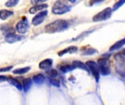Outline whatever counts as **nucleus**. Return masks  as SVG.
<instances>
[{
    "label": "nucleus",
    "mask_w": 125,
    "mask_h": 105,
    "mask_svg": "<svg viewBox=\"0 0 125 105\" xmlns=\"http://www.w3.org/2000/svg\"><path fill=\"white\" fill-rule=\"evenodd\" d=\"M68 28V23L64 20H57L49 23L45 26V31L48 33H56L66 30Z\"/></svg>",
    "instance_id": "obj_1"
},
{
    "label": "nucleus",
    "mask_w": 125,
    "mask_h": 105,
    "mask_svg": "<svg viewBox=\"0 0 125 105\" xmlns=\"http://www.w3.org/2000/svg\"><path fill=\"white\" fill-rule=\"evenodd\" d=\"M116 71L122 77H125V53H121L115 56Z\"/></svg>",
    "instance_id": "obj_2"
},
{
    "label": "nucleus",
    "mask_w": 125,
    "mask_h": 105,
    "mask_svg": "<svg viewBox=\"0 0 125 105\" xmlns=\"http://www.w3.org/2000/svg\"><path fill=\"white\" fill-rule=\"evenodd\" d=\"M71 8L70 6L64 4L62 1L58 0L56 2H55L52 8V12L56 15H62L69 12Z\"/></svg>",
    "instance_id": "obj_3"
},
{
    "label": "nucleus",
    "mask_w": 125,
    "mask_h": 105,
    "mask_svg": "<svg viewBox=\"0 0 125 105\" xmlns=\"http://www.w3.org/2000/svg\"><path fill=\"white\" fill-rule=\"evenodd\" d=\"M97 65L99 69L100 70L101 73L106 76L111 73V68H110V62L108 58H99L97 61Z\"/></svg>",
    "instance_id": "obj_4"
},
{
    "label": "nucleus",
    "mask_w": 125,
    "mask_h": 105,
    "mask_svg": "<svg viewBox=\"0 0 125 105\" xmlns=\"http://www.w3.org/2000/svg\"><path fill=\"white\" fill-rule=\"evenodd\" d=\"M111 14H112L111 8L107 7L105 10H103V11L97 13L96 15H94V18H93V20L94 22H99V21H103V20H108V19H109L111 18Z\"/></svg>",
    "instance_id": "obj_5"
},
{
    "label": "nucleus",
    "mask_w": 125,
    "mask_h": 105,
    "mask_svg": "<svg viewBox=\"0 0 125 105\" xmlns=\"http://www.w3.org/2000/svg\"><path fill=\"white\" fill-rule=\"evenodd\" d=\"M86 65L89 68L90 72H92V75L94 77L96 81L98 82L100 79V69H99L98 65L94 61H87L86 63Z\"/></svg>",
    "instance_id": "obj_6"
},
{
    "label": "nucleus",
    "mask_w": 125,
    "mask_h": 105,
    "mask_svg": "<svg viewBox=\"0 0 125 105\" xmlns=\"http://www.w3.org/2000/svg\"><path fill=\"white\" fill-rule=\"evenodd\" d=\"M29 27V25L28 20L25 17H23V18L16 24V30L20 34H25L28 31Z\"/></svg>",
    "instance_id": "obj_7"
},
{
    "label": "nucleus",
    "mask_w": 125,
    "mask_h": 105,
    "mask_svg": "<svg viewBox=\"0 0 125 105\" xmlns=\"http://www.w3.org/2000/svg\"><path fill=\"white\" fill-rule=\"evenodd\" d=\"M48 15L47 10H43L42 12H40L37 15H36L33 19H32V23L34 26H38L40 23H42L45 18V16Z\"/></svg>",
    "instance_id": "obj_8"
},
{
    "label": "nucleus",
    "mask_w": 125,
    "mask_h": 105,
    "mask_svg": "<svg viewBox=\"0 0 125 105\" xmlns=\"http://www.w3.org/2000/svg\"><path fill=\"white\" fill-rule=\"evenodd\" d=\"M23 37L21 35H16L15 34H12L10 33H7L5 36V40L8 43H14L18 41H21V39H23Z\"/></svg>",
    "instance_id": "obj_9"
},
{
    "label": "nucleus",
    "mask_w": 125,
    "mask_h": 105,
    "mask_svg": "<svg viewBox=\"0 0 125 105\" xmlns=\"http://www.w3.org/2000/svg\"><path fill=\"white\" fill-rule=\"evenodd\" d=\"M53 64V60L51 58H47L41 61L39 64V68L43 70H48Z\"/></svg>",
    "instance_id": "obj_10"
},
{
    "label": "nucleus",
    "mask_w": 125,
    "mask_h": 105,
    "mask_svg": "<svg viewBox=\"0 0 125 105\" xmlns=\"http://www.w3.org/2000/svg\"><path fill=\"white\" fill-rule=\"evenodd\" d=\"M48 7V4H36L34 6H33L32 7L30 8L29 10V12L31 14H34L37 12H39V11H41L45 8Z\"/></svg>",
    "instance_id": "obj_11"
},
{
    "label": "nucleus",
    "mask_w": 125,
    "mask_h": 105,
    "mask_svg": "<svg viewBox=\"0 0 125 105\" xmlns=\"http://www.w3.org/2000/svg\"><path fill=\"white\" fill-rule=\"evenodd\" d=\"M77 50H78V48L77 47H75V46H70V47H68L67 48L60 51L58 53V55L59 56H62L63 55L67 54V53H74L77 52Z\"/></svg>",
    "instance_id": "obj_12"
},
{
    "label": "nucleus",
    "mask_w": 125,
    "mask_h": 105,
    "mask_svg": "<svg viewBox=\"0 0 125 105\" xmlns=\"http://www.w3.org/2000/svg\"><path fill=\"white\" fill-rule=\"evenodd\" d=\"M125 45V37L124 38V39H121V40H119V41L116 42L114 45H113L110 48L109 50H110V51L117 50L120 49L121 48H122Z\"/></svg>",
    "instance_id": "obj_13"
},
{
    "label": "nucleus",
    "mask_w": 125,
    "mask_h": 105,
    "mask_svg": "<svg viewBox=\"0 0 125 105\" xmlns=\"http://www.w3.org/2000/svg\"><path fill=\"white\" fill-rule=\"evenodd\" d=\"M13 15V12L10 10H0V18L1 20H6L9 17Z\"/></svg>",
    "instance_id": "obj_14"
},
{
    "label": "nucleus",
    "mask_w": 125,
    "mask_h": 105,
    "mask_svg": "<svg viewBox=\"0 0 125 105\" xmlns=\"http://www.w3.org/2000/svg\"><path fill=\"white\" fill-rule=\"evenodd\" d=\"M44 81H45V77L41 74L37 75L33 77V82L37 85H41L44 83Z\"/></svg>",
    "instance_id": "obj_15"
},
{
    "label": "nucleus",
    "mask_w": 125,
    "mask_h": 105,
    "mask_svg": "<svg viewBox=\"0 0 125 105\" xmlns=\"http://www.w3.org/2000/svg\"><path fill=\"white\" fill-rule=\"evenodd\" d=\"M73 66L75 69L76 68H79V69H82L86 72H89V69L88 68L86 67V65H85L83 63H82L81 61H75L73 62Z\"/></svg>",
    "instance_id": "obj_16"
},
{
    "label": "nucleus",
    "mask_w": 125,
    "mask_h": 105,
    "mask_svg": "<svg viewBox=\"0 0 125 105\" xmlns=\"http://www.w3.org/2000/svg\"><path fill=\"white\" fill-rule=\"evenodd\" d=\"M7 81L9 82L10 84H11L12 86H15V87L16 88H18V90H20V91L22 90L23 87H22L21 84L17 80H15V79H14V78L10 77V78H7Z\"/></svg>",
    "instance_id": "obj_17"
},
{
    "label": "nucleus",
    "mask_w": 125,
    "mask_h": 105,
    "mask_svg": "<svg viewBox=\"0 0 125 105\" xmlns=\"http://www.w3.org/2000/svg\"><path fill=\"white\" fill-rule=\"evenodd\" d=\"M31 84H32V82H31V80L30 78H26L25 80H23V89L25 92H27L29 88H31Z\"/></svg>",
    "instance_id": "obj_18"
},
{
    "label": "nucleus",
    "mask_w": 125,
    "mask_h": 105,
    "mask_svg": "<svg viewBox=\"0 0 125 105\" xmlns=\"http://www.w3.org/2000/svg\"><path fill=\"white\" fill-rule=\"evenodd\" d=\"M30 67H24V68H21V69H15L13 70V74H15V75H23L26 72H28L29 70H30Z\"/></svg>",
    "instance_id": "obj_19"
},
{
    "label": "nucleus",
    "mask_w": 125,
    "mask_h": 105,
    "mask_svg": "<svg viewBox=\"0 0 125 105\" xmlns=\"http://www.w3.org/2000/svg\"><path fill=\"white\" fill-rule=\"evenodd\" d=\"M74 69L75 68L73 67V65H64V66L60 67V70L64 73H67V72H69L70 71H73Z\"/></svg>",
    "instance_id": "obj_20"
},
{
    "label": "nucleus",
    "mask_w": 125,
    "mask_h": 105,
    "mask_svg": "<svg viewBox=\"0 0 125 105\" xmlns=\"http://www.w3.org/2000/svg\"><path fill=\"white\" fill-rule=\"evenodd\" d=\"M18 1H19V0H8L5 3V6L8 7H14V6H15L18 3Z\"/></svg>",
    "instance_id": "obj_21"
},
{
    "label": "nucleus",
    "mask_w": 125,
    "mask_h": 105,
    "mask_svg": "<svg viewBox=\"0 0 125 105\" xmlns=\"http://www.w3.org/2000/svg\"><path fill=\"white\" fill-rule=\"evenodd\" d=\"M125 3V0H119V1H117L113 7V10H118L120 7H122L124 4Z\"/></svg>",
    "instance_id": "obj_22"
},
{
    "label": "nucleus",
    "mask_w": 125,
    "mask_h": 105,
    "mask_svg": "<svg viewBox=\"0 0 125 105\" xmlns=\"http://www.w3.org/2000/svg\"><path fill=\"white\" fill-rule=\"evenodd\" d=\"M48 75L52 77V78H55L57 75H58V72H56V70L55 69H50L48 72Z\"/></svg>",
    "instance_id": "obj_23"
},
{
    "label": "nucleus",
    "mask_w": 125,
    "mask_h": 105,
    "mask_svg": "<svg viewBox=\"0 0 125 105\" xmlns=\"http://www.w3.org/2000/svg\"><path fill=\"white\" fill-rule=\"evenodd\" d=\"M97 53V50L95 49H93V48H89L87 50H86L84 52H83V54L84 55H92V54H94Z\"/></svg>",
    "instance_id": "obj_24"
},
{
    "label": "nucleus",
    "mask_w": 125,
    "mask_h": 105,
    "mask_svg": "<svg viewBox=\"0 0 125 105\" xmlns=\"http://www.w3.org/2000/svg\"><path fill=\"white\" fill-rule=\"evenodd\" d=\"M51 84L53 86H56V87H59L60 86V83H59V80H56L55 79H51Z\"/></svg>",
    "instance_id": "obj_25"
},
{
    "label": "nucleus",
    "mask_w": 125,
    "mask_h": 105,
    "mask_svg": "<svg viewBox=\"0 0 125 105\" xmlns=\"http://www.w3.org/2000/svg\"><path fill=\"white\" fill-rule=\"evenodd\" d=\"M48 0H31V3L34 5H36V4H42L44 3L45 1H46Z\"/></svg>",
    "instance_id": "obj_26"
},
{
    "label": "nucleus",
    "mask_w": 125,
    "mask_h": 105,
    "mask_svg": "<svg viewBox=\"0 0 125 105\" xmlns=\"http://www.w3.org/2000/svg\"><path fill=\"white\" fill-rule=\"evenodd\" d=\"M12 69V67H6V68H2V69H0V72H8L10 70H11Z\"/></svg>",
    "instance_id": "obj_27"
},
{
    "label": "nucleus",
    "mask_w": 125,
    "mask_h": 105,
    "mask_svg": "<svg viewBox=\"0 0 125 105\" xmlns=\"http://www.w3.org/2000/svg\"><path fill=\"white\" fill-rule=\"evenodd\" d=\"M105 0H91L90 1V4L91 5H93L94 4H97V3H100V2H102Z\"/></svg>",
    "instance_id": "obj_28"
},
{
    "label": "nucleus",
    "mask_w": 125,
    "mask_h": 105,
    "mask_svg": "<svg viewBox=\"0 0 125 105\" xmlns=\"http://www.w3.org/2000/svg\"><path fill=\"white\" fill-rule=\"evenodd\" d=\"M5 80H7V78L6 77L3 76V75H1V76H0V83L4 82V81H5Z\"/></svg>",
    "instance_id": "obj_29"
},
{
    "label": "nucleus",
    "mask_w": 125,
    "mask_h": 105,
    "mask_svg": "<svg viewBox=\"0 0 125 105\" xmlns=\"http://www.w3.org/2000/svg\"><path fill=\"white\" fill-rule=\"evenodd\" d=\"M67 1H69L71 2V3H75V2L76 1V0H67Z\"/></svg>",
    "instance_id": "obj_30"
}]
</instances>
